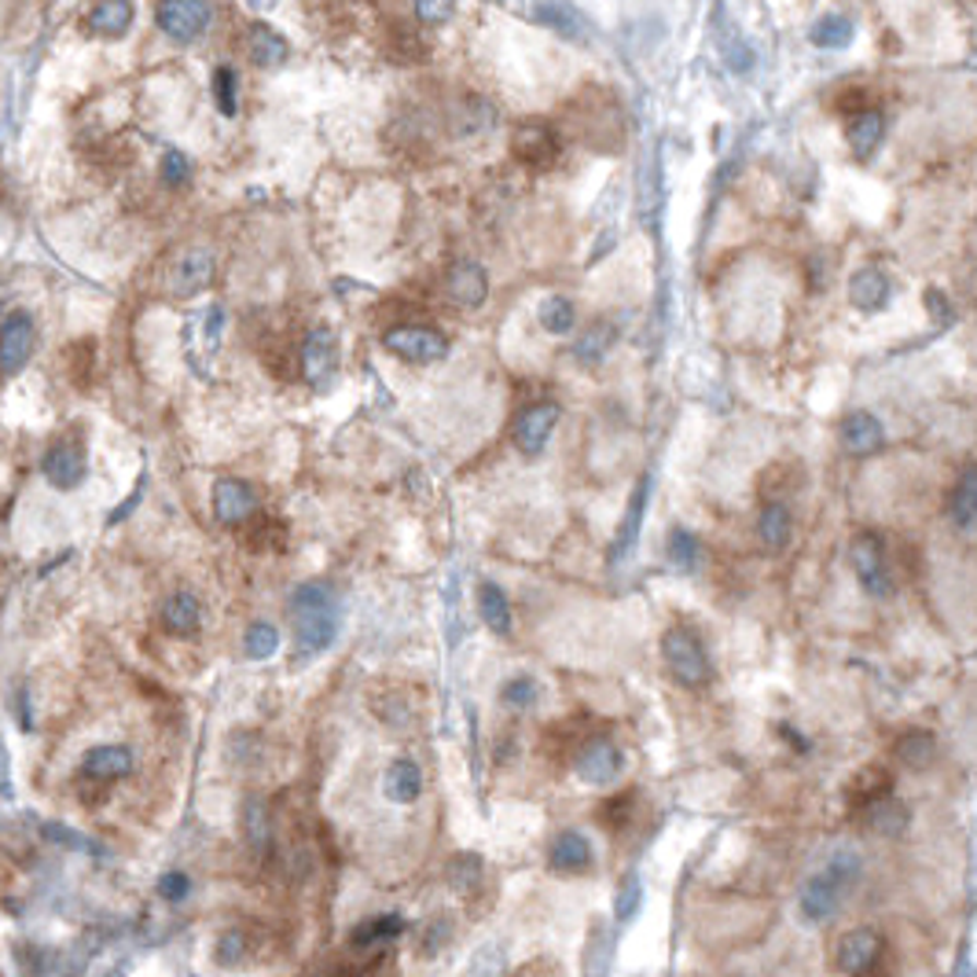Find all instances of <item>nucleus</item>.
<instances>
[{
	"instance_id": "obj_50",
	"label": "nucleus",
	"mask_w": 977,
	"mask_h": 977,
	"mask_svg": "<svg viewBox=\"0 0 977 977\" xmlns=\"http://www.w3.org/2000/svg\"><path fill=\"white\" fill-rule=\"evenodd\" d=\"M926 313H930V321L938 327H952L955 324V309L949 302V294L938 291V287H930L926 291Z\"/></svg>"
},
{
	"instance_id": "obj_38",
	"label": "nucleus",
	"mask_w": 977,
	"mask_h": 977,
	"mask_svg": "<svg viewBox=\"0 0 977 977\" xmlns=\"http://www.w3.org/2000/svg\"><path fill=\"white\" fill-rule=\"evenodd\" d=\"M809 40L816 48H823V51H841V48H849L852 45V23L846 15H823V19H816V23H812V30H809Z\"/></svg>"
},
{
	"instance_id": "obj_35",
	"label": "nucleus",
	"mask_w": 977,
	"mask_h": 977,
	"mask_svg": "<svg viewBox=\"0 0 977 977\" xmlns=\"http://www.w3.org/2000/svg\"><path fill=\"white\" fill-rule=\"evenodd\" d=\"M533 19H537L540 26L555 30V34L566 40H584V19L573 12L570 4H562V0H540V4L533 8Z\"/></svg>"
},
{
	"instance_id": "obj_34",
	"label": "nucleus",
	"mask_w": 977,
	"mask_h": 977,
	"mask_svg": "<svg viewBox=\"0 0 977 977\" xmlns=\"http://www.w3.org/2000/svg\"><path fill=\"white\" fill-rule=\"evenodd\" d=\"M452 126H456L460 137H481L497 126V111L486 96H463L460 107L452 111Z\"/></svg>"
},
{
	"instance_id": "obj_1",
	"label": "nucleus",
	"mask_w": 977,
	"mask_h": 977,
	"mask_svg": "<svg viewBox=\"0 0 977 977\" xmlns=\"http://www.w3.org/2000/svg\"><path fill=\"white\" fill-rule=\"evenodd\" d=\"M287 617L294 629V654L298 662L321 658L338 636V592L332 581H305L291 592Z\"/></svg>"
},
{
	"instance_id": "obj_45",
	"label": "nucleus",
	"mask_w": 977,
	"mask_h": 977,
	"mask_svg": "<svg viewBox=\"0 0 977 977\" xmlns=\"http://www.w3.org/2000/svg\"><path fill=\"white\" fill-rule=\"evenodd\" d=\"M159 177H162L166 188H184V184L191 181L188 154L177 151V148H166V154H162V162H159Z\"/></svg>"
},
{
	"instance_id": "obj_54",
	"label": "nucleus",
	"mask_w": 977,
	"mask_h": 977,
	"mask_svg": "<svg viewBox=\"0 0 977 977\" xmlns=\"http://www.w3.org/2000/svg\"><path fill=\"white\" fill-rule=\"evenodd\" d=\"M221 321H224L221 305H213V309H210V324H206V335H210V342H218V335H221Z\"/></svg>"
},
{
	"instance_id": "obj_28",
	"label": "nucleus",
	"mask_w": 977,
	"mask_h": 977,
	"mask_svg": "<svg viewBox=\"0 0 977 977\" xmlns=\"http://www.w3.org/2000/svg\"><path fill=\"white\" fill-rule=\"evenodd\" d=\"M893 757H897L904 768L926 771L933 760H938V735L926 732V728H908V732H900L897 743H893Z\"/></svg>"
},
{
	"instance_id": "obj_14",
	"label": "nucleus",
	"mask_w": 977,
	"mask_h": 977,
	"mask_svg": "<svg viewBox=\"0 0 977 977\" xmlns=\"http://www.w3.org/2000/svg\"><path fill=\"white\" fill-rule=\"evenodd\" d=\"M40 475H45V481L51 489L59 492H70L81 486V478H85V449L78 445V441H56L45 460H40Z\"/></svg>"
},
{
	"instance_id": "obj_7",
	"label": "nucleus",
	"mask_w": 977,
	"mask_h": 977,
	"mask_svg": "<svg viewBox=\"0 0 977 977\" xmlns=\"http://www.w3.org/2000/svg\"><path fill=\"white\" fill-rule=\"evenodd\" d=\"M511 154L522 162L526 170H551L562 154V140L555 132L551 121L530 118L522 126H514L511 132Z\"/></svg>"
},
{
	"instance_id": "obj_5",
	"label": "nucleus",
	"mask_w": 977,
	"mask_h": 977,
	"mask_svg": "<svg viewBox=\"0 0 977 977\" xmlns=\"http://www.w3.org/2000/svg\"><path fill=\"white\" fill-rule=\"evenodd\" d=\"M383 349L394 353L397 360H405V364L427 368L449 357V338L438 327H427V324H400L383 335Z\"/></svg>"
},
{
	"instance_id": "obj_48",
	"label": "nucleus",
	"mask_w": 977,
	"mask_h": 977,
	"mask_svg": "<svg viewBox=\"0 0 977 977\" xmlns=\"http://www.w3.org/2000/svg\"><path fill=\"white\" fill-rule=\"evenodd\" d=\"M452 12H456V0H416V19L423 26H445Z\"/></svg>"
},
{
	"instance_id": "obj_24",
	"label": "nucleus",
	"mask_w": 977,
	"mask_h": 977,
	"mask_svg": "<svg viewBox=\"0 0 977 977\" xmlns=\"http://www.w3.org/2000/svg\"><path fill=\"white\" fill-rule=\"evenodd\" d=\"M889 276L874 269V265H863V269L849 276V305L860 309V313H882L889 305Z\"/></svg>"
},
{
	"instance_id": "obj_8",
	"label": "nucleus",
	"mask_w": 977,
	"mask_h": 977,
	"mask_svg": "<svg viewBox=\"0 0 977 977\" xmlns=\"http://www.w3.org/2000/svg\"><path fill=\"white\" fill-rule=\"evenodd\" d=\"M210 0H159L154 4V26L177 45H191L210 26Z\"/></svg>"
},
{
	"instance_id": "obj_29",
	"label": "nucleus",
	"mask_w": 977,
	"mask_h": 977,
	"mask_svg": "<svg viewBox=\"0 0 977 977\" xmlns=\"http://www.w3.org/2000/svg\"><path fill=\"white\" fill-rule=\"evenodd\" d=\"M846 140L857 159H871V154L882 148V140H886V118H882V111L868 107V111H860V115H852Z\"/></svg>"
},
{
	"instance_id": "obj_3",
	"label": "nucleus",
	"mask_w": 977,
	"mask_h": 977,
	"mask_svg": "<svg viewBox=\"0 0 977 977\" xmlns=\"http://www.w3.org/2000/svg\"><path fill=\"white\" fill-rule=\"evenodd\" d=\"M662 662L684 691H706L713 684V658L691 625H668L662 636Z\"/></svg>"
},
{
	"instance_id": "obj_19",
	"label": "nucleus",
	"mask_w": 977,
	"mask_h": 977,
	"mask_svg": "<svg viewBox=\"0 0 977 977\" xmlns=\"http://www.w3.org/2000/svg\"><path fill=\"white\" fill-rule=\"evenodd\" d=\"M860 827L874 838H904L911 827V809L893 794H886L860 809Z\"/></svg>"
},
{
	"instance_id": "obj_43",
	"label": "nucleus",
	"mask_w": 977,
	"mask_h": 977,
	"mask_svg": "<svg viewBox=\"0 0 977 977\" xmlns=\"http://www.w3.org/2000/svg\"><path fill=\"white\" fill-rule=\"evenodd\" d=\"M243 651H246V658H254V662L272 658L280 651V629H272L269 621H254L243 636Z\"/></svg>"
},
{
	"instance_id": "obj_53",
	"label": "nucleus",
	"mask_w": 977,
	"mask_h": 977,
	"mask_svg": "<svg viewBox=\"0 0 977 977\" xmlns=\"http://www.w3.org/2000/svg\"><path fill=\"white\" fill-rule=\"evenodd\" d=\"M728 67L735 70V74H749L754 70V48L749 45H728Z\"/></svg>"
},
{
	"instance_id": "obj_46",
	"label": "nucleus",
	"mask_w": 977,
	"mask_h": 977,
	"mask_svg": "<svg viewBox=\"0 0 977 977\" xmlns=\"http://www.w3.org/2000/svg\"><path fill=\"white\" fill-rule=\"evenodd\" d=\"M632 812H636V794H632V790H629V794H614V798L603 801L600 823H603V827H610V830H625V823L632 819Z\"/></svg>"
},
{
	"instance_id": "obj_23",
	"label": "nucleus",
	"mask_w": 977,
	"mask_h": 977,
	"mask_svg": "<svg viewBox=\"0 0 977 977\" xmlns=\"http://www.w3.org/2000/svg\"><path fill=\"white\" fill-rule=\"evenodd\" d=\"M81 771H85L92 783H115V779H126L132 771V749L121 743L92 746L89 754L81 757Z\"/></svg>"
},
{
	"instance_id": "obj_17",
	"label": "nucleus",
	"mask_w": 977,
	"mask_h": 977,
	"mask_svg": "<svg viewBox=\"0 0 977 977\" xmlns=\"http://www.w3.org/2000/svg\"><path fill=\"white\" fill-rule=\"evenodd\" d=\"M213 514L224 526H243L257 514V492L243 478L213 481Z\"/></svg>"
},
{
	"instance_id": "obj_9",
	"label": "nucleus",
	"mask_w": 977,
	"mask_h": 977,
	"mask_svg": "<svg viewBox=\"0 0 977 977\" xmlns=\"http://www.w3.org/2000/svg\"><path fill=\"white\" fill-rule=\"evenodd\" d=\"M559 419H562V408L555 405V400H533L530 408H522L519 416H514V427H511L514 449H519L526 460H537L540 452L548 449Z\"/></svg>"
},
{
	"instance_id": "obj_52",
	"label": "nucleus",
	"mask_w": 977,
	"mask_h": 977,
	"mask_svg": "<svg viewBox=\"0 0 977 977\" xmlns=\"http://www.w3.org/2000/svg\"><path fill=\"white\" fill-rule=\"evenodd\" d=\"M246 952V938L240 930H224L218 938V963L229 966V963H240Z\"/></svg>"
},
{
	"instance_id": "obj_12",
	"label": "nucleus",
	"mask_w": 977,
	"mask_h": 977,
	"mask_svg": "<svg viewBox=\"0 0 977 977\" xmlns=\"http://www.w3.org/2000/svg\"><path fill=\"white\" fill-rule=\"evenodd\" d=\"M213 269H218V261H213V254L206 251V246H188V251H181L173 257V269H170V294L195 298L202 287H210Z\"/></svg>"
},
{
	"instance_id": "obj_39",
	"label": "nucleus",
	"mask_w": 977,
	"mask_h": 977,
	"mask_svg": "<svg viewBox=\"0 0 977 977\" xmlns=\"http://www.w3.org/2000/svg\"><path fill=\"white\" fill-rule=\"evenodd\" d=\"M614 342H617L614 324H592L589 332L578 338V346H573V357H578L581 364H600Z\"/></svg>"
},
{
	"instance_id": "obj_21",
	"label": "nucleus",
	"mask_w": 977,
	"mask_h": 977,
	"mask_svg": "<svg viewBox=\"0 0 977 977\" xmlns=\"http://www.w3.org/2000/svg\"><path fill=\"white\" fill-rule=\"evenodd\" d=\"M246 59L261 70H280L291 59V40L269 23H251L246 26Z\"/></svg>"
},
{
	"instance_id": "obj_18",
	"label": "nucleus",
	"mask_w": 977,
	"mask_h": 977,
	"mask_svg": "<svg viewBox=\"0 0 977 977\" xmlns=\"http://www.w3.org/2000/svg\"><path fill=\"white\" fill-rule=\"evenodd\" d=\"M302 364H305L309 386L324 389L332 383L338 372V342H335L332 327H316V332H309L305 349H302Z\"/></svg>"
},
{
	"instance_id": "obj_22",
	"label": "nucleus",
	"mask_w": 977,
	"mask_h": 977,
	"mask_svg": "<svg viewBox=\"0 0 977 977\" xmlns=\"http://www.w3.org/2000/svg\"><path fill=\"white\" fill-rule=\"evenodd\" d=\"M757 540L768 555H783L794 540V514L783 500H765L757 514Z\"/></svg>"
},
{
	"instance_id": "obj_44",
	"label": "nucleus",
	"mask_w": 977,
	"mask_h": 977,
	"mask_svg": "<svg viewBox=\"0 0 977 977\" xmlns=\"http://www.w3.org/2000/svg\"><path fill=\"white\" fill-rule=\"evenodd\" d=\"M500 702L508 709H533L540 702V684L533 676H511L500 691Z\"/></svg>"
},
{
	"instance_id": "obj_41",
	"label": "nucleus",
	"mask_w": 977,
	"mask_h": 977,
	"mask_svg": "<svg viewBox=\"0 0 977 977\" xmlns=\"http://www.w3.org/2000/svg\"><path fill=\"white\" fill-rule=\"evenodd\" d=\"M643 508H647V478L636 481V489L629 497V511H625V522H621V530H617V555L629 551L636 544V533L643 526Z\"/></svg>"
},
{
	"instance_id": "obj_16",
	"label": "nucleus",
	"mask_w": 977,
	"mask_h": 977,
	"mask_svg": "<svg viewBox=\"0 0 977 977\" xmlns=\"http://www.w3.org/2000/svg\"><path fill=\"white\" fill-rule=\"evenodd\" d=\"M944 519L966 537H977V463L959 470L952 481L949 497H944Z\"/></svg>"
},
{
	"instance_id": "obj_51",
	"label": "nucleus",
	"mask_w": 977,
	"mask_h": 977,
	"mask_svg": "<svg viewBox=\"0 0 977 977\" xmlns=\"http://www.w3.org/2000/svg\"><path fill=\"white\" fill-rule=\"evenodd\" d=\"M868 107H871V92L860 89V85L841 89L838 96H835V111H838V115H846V118L860 115V111H868Z\"/></svg>"
},
{
	"instance_id": "obj_20",
	"label": "nucleus",
	"mask_w": 977,
	"mask_h": 977,
	"mask_svg": "<svg viewBox=\"0 0 977 977\" xmlns=\"http://www.w3.org/2000/svg\"><path fill=\"white\" fill-rule=\"evenodd\" d=\"M445 291L460 309H481L489 298V272L478 261H456L445 276Z\"/></svg>"
},
{
	"instance_id": "obj_49",
	"label": "nucleus",
	"mask_w": 977,
	"mask_h": 977,
	"mask_svg": "<svg viewBox=\"0 0 977 977\" xmlns=\"http://www.w3.org/2000/svg\"><path fill=\"white\" fill-rule=\"evenodd\" d=\"M154 893H159L162 900H170V904H181V900H188V893H191V879L184 871H166L159 879V886H154Z\"/></svg>"
},
{
	"instance_id": "obj_4",
	"label": "nucleus",
	"mask_w": 977,
	"mask_h": 977,
	"mask_svg": "<svg viewBox=\"0 0 977 977\" xmlns=\"http://www.w3.org/2000/svg\"><path fill=\"white\" fill-rule=\"evenodd\" d=\"M849 566L857 573V584L871 600H889L893 595V570L886 559V544L879 533L863 530L849 540Z\"/></svg>"
},
{
	"instance_id": "obj_37",
	"label": "nucleus",
	"mask_w": 977,
	"mask_h": 977,
	"mask_svg": "<svg viewBox=\"0 0 977 977\" xmlns=\"http://www.w3.org/2000/svg\"><path fill=\"white\" fill-rule=\"evenodd\" d=\"M665 559L673 562V570L681 573H695L698 562H702V544H698V537L691 530H668V540H665Z\"/></svg>"
},
{
	"instance_id": "obj_42",
	"label": "nucleus",
	"mask_w": 977,
	"mask_h": 977,
	"mask_svg": "<svg viewBox=\"0 0 977 977\" xmlns=\"http://www.w3.org/2000/svg\"><path fill=\"white\" fill-rule=\"evenodd\" d=\"M449 886L463 893V897H470L478 886H481V857H475V852H460V857L449 860Z\"/></svg>"
},
{
	"instance_id": "obj_40",
	"label": "nucleus",
	"mask_w": 977,
	"mask_h": 977,
	"mask_svg": "<svg viewBox=\"0 0 977 977\" xmlns=\"http://www.w3.org/2000/svg\"><path fill=\"white\" fill-rule=\"evenodd\" d=\"M210 89H213V103H218L221 115L235 118V111H240V74H235L229 63H221L218 70H213Z\"/></svg>"
},
{
	"instance_id": "obj_13",
	"label": "nucleus",
	"mask_w": 977,
	"mask_h": 977,
	"mask_svg": "<svg viewBox=\"0 0 977 977\" xmlns=\"http://www.w3.org/2000/svg\"><path fill=\"white\" fill-rule=\"evenodd\" d=\"M838 445L852 460L879 456V452L886 449V427H882L879 416H871V411H849L838 427Z\"/></svg>"
},
{
	"instance_id": "obj_33",
	"label": "nucleus",
	"mask_w": 977,
	"mask_h": 977,
	"mask_svg": "<svg viewBox=\"0 0 977 977\" xmlns=\"http://www.w3.org/2000/svg\"><path fill=\"white\" fill-rule=\"evenodd\" d=\"M478 614L481 621H486L489 632L497 636H511V603H508V592L500 589V584L492 581H481L478 584Z\"/></svg>"
},
{
	"instance_id": "obj_32",
	"label": "nucleus",
	"mask_w": 977,
	"mask_h": 977,
	"mask_svg": "<svg viewBox=\"0 0 977 977\" xmlns=\"http://www.w3.org/2000/svg\"><path fill=\"white\" fill-rule=\"evenodd\" d=\"M202 621V606L191 592H173L166 603H162V625L173 636H195Z\"/></svg>"
},
{
	"instance_id": "obj_31",
	"label": "nucleus",
	"mask_w": 977,
	"mask_h": 977,
	"mask_svg": "<svg viewBox=\"0 0 977 977\" xmlns=\"http://www.w3.org/2000/svg\"><path fill=\"white\" fill-rule=\"evenodd\" d=\"M243 838H246V846H251V852L257 860L272 852V823H269V809H265V801H257V798L243 801Z\"/></svg>"
},
{
	"instance_id": "obj_27",
	"label": "nucleus",
	"mask_w": 977,
	"mask_h": 977,
	"mask_svg": "<svg viewBox=\"0 0 977 977\" xmlns=\"http://www.w3.org/2000/svg\"><path fill=\"white\" fill-rule=\"evenodd\" d=\"M383 794H386V801H394V805H411V801H419V794H423V768H419L411 757H397L383 776Z\"/></svg>"
},
{
	"instance_id": "obj_6",
	"label": "nucleus",
	"mask_w": 977,
	"mask_h": 977,
	"mask_svg": "<svg viewBox=\"0 0 977 977\" xmlns=\"http://www.w3.org/2000/svg\"><path fill=\"white\" fill-rule=\"evenodd\" d=\"M573 771H578V779L584 787L606 790L625 776V754L614 738L595 735L589 743H581L578 757H573Z\"/></svg>"
},
{
	"instance_id": "obj_10",
	"label": "nucleus",
	"mask_w": 977,
	"mask_h": 977,
	"mask_svg": "<svg viewBox=\"0 0 977 977\" xmlns=\"http://www.w3.org/2000/svg\"><path fill=\"white\" fill-rule=\"evenodd\" d=\"M886 955V933L879 926H852L835 944V966L841 974H871Z\"/></svg>"
},
{
	"instance_id": "obj_30",
	"label": "nucleus",
	"mask_w": 977,
	"mask_h": 977,
	"mask_svg": "<svg viewBox=\"0 0 977 977\" xmlns=\"http://www.w3.org/2000/svg\"><path fill=\"white\" fill-rule=\"evenodd\" d=\"M886 794H893V771L882 768V765H863L846 787V798H849L852 809H863V805H871V801H879Z\"/></svg>"
},
{
	"instance_id": "obj_36",
	"label": "nucleus",
	"mask_w": 977,
	"mask_h": 977,
	"mask_svg": "<svg viewBox=\"0 0 977 977\" xmlns=\"http://www.w3.org/2000/svg\"><path fill=\"white\" fill-rule=\"evenodd\" d=\"M537 321L548 335L562 338V335H570L573 327H578V305H573L566 294H551V298H544V302H540Z\"/></svg>"
},
{
	"instance_id": "obj_25",
	"label": "nucleus",
	"mask_w": 977,
	"mask_h": 977,
	"mask_svg": "<svg viewBox=\"0 0 977 977\" xmlns=\"http://www.w3.org/2000/svg\"><path fill=\"white\" fill-rule=\"evenodd\" d=\"M132 19H137V4L132 0H96L92 12L85 15V26L92 37H126L132 30Z\"/></svg>"
},
{
	"instance_id": "obj_2",
	"label": "nucleus",
	"mask_w": 977,
	"mask_h": 977,
	"mask_svg": "<svg viewBox=\"0 0 977 977\" xmlns=\"http://www.w3.org/2000/svg\"><path fill=\"white\" fill-rule=\"evenodd\" d=\"M860 874H863V863H860L857 852H838V857H830L827 868H823L819 874H812V879L805 882V889H801V897H798L801 919H805L809 926H819V922L835 919L838 904H841V893L857 886Z\"/></svg>"
},
{
	"instance_id": "obj_15",
	"label": "nucleus",
	"mask_w": 977,
	"mask_h": 977,
	"mask_svg": "<svg viewBox=\"0 0 977 977\" xmlns=\"http://www.w3.org/2000/svg\"><path fill=\"white\" fill-rule=\"evenodd\" d=\"M595 863V849L592 841L581 835V830H559L548 846V871L551 874H566V879H578V874H589Z\"/></svg>"
},
{
	"instance_id": "obj_47",
	"label": "nucleus",
	"mask_w": 977,
	"mask_h": 977,
	"mask_svg": "<svg viewBox=\"0 0 977 977\" xmlns=\"http://www.w3.org/2000/svg\"><path fill=\"white\" fill-rule=\"evenodd\" d=\"M640 879H636V874H629V879L621 882V889H617V904H614V915H617V922H629L632 915H636V908H640Z\"/></svg>"
},
{
	"instance_id": "obj_26",
	"label": "nucleus",
	"mask_w": 977,
	"mask_h": 977,
	"mask_svg": "<svg viewBox=\"0 0 977 977\" xmlns=\"http://www.w3.org/2000/svg\"><path fill=\"white\" fill-rule=\"evenodd\" d=\"M408 930V922L400 919L397 911H386V915H368V919H360L353 926V933H349V941H353V949H383V944H394L400 933Z\"/></svg>"
},
{
	"instance_id": "obj_11",
	"label": "nucleus",
	"mask_w": 977,
	"mask_h": 977,
	"mask_svg": "<svg viewBox=\"0 0 977 977\" xmlns=\"http://www.w3.org/2000/svg\"><path fill=\"white\" fill-rule=\"evenodd\" d=\"M34 321L26 313H8L0 324V375L12 379L26 368V360L34 357Z\"/></svg>"
}]
</instances>
